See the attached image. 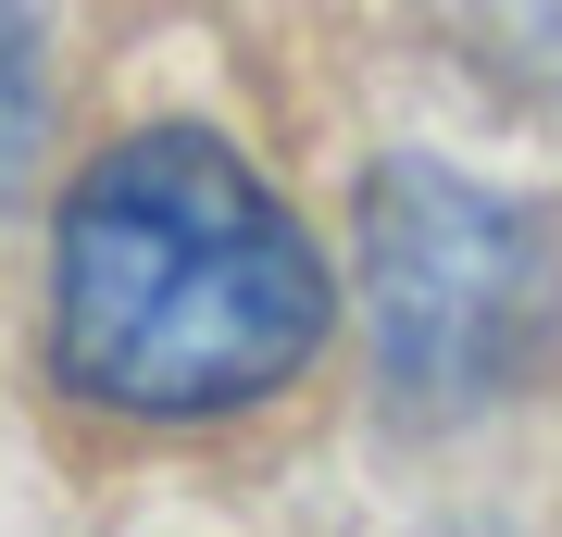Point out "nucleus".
Instances as JSON below:
<instances>
[{"label": "nucleus", "instance_id": "nucleus-3", "mask_svg": "<svg viewBox=\"0 0 562 537\" xmlns=\"http://www.w3.org/2000/svg\"><path fill=\"white\" fill-rule=\"evenodd\" d=\"M38 138H50V63H38V25L0 13V200L25 188Z\"/></svg>", "mask_w": 562, "mask_h": 537}, {"label": "nucleus", "instance_id": "nucleus-2", "mask_svg": "<svg viewBox=\"0 0 562 537\" xmlns=\"http://www.w3.org/2000/svg\"><path fill=\"white\" fill-rule=\"evenodd\" d=\"M562 338V225L501 200L450 163H375L362 176V350L387 413L450 425L513 400Z\"/></svg>", "mask_w": 562, "mask_h": 537}, {"label": "nucleus", "instance_id": "nucleus-1", "mask_svg": "<svg viewBox=\"0 0 562 537\" xmlns=\"http://www.w3.org/2000/svg\"><path fill=\"white\" fill-rule=\"evenodd\" d=\"M325 262L276 188L201 125L101 150L50 250V362L101 413L201 425L288 388L325 350Z\"/></svg>", "mask_w": 562, "mask_h": 537}]
</instances>
